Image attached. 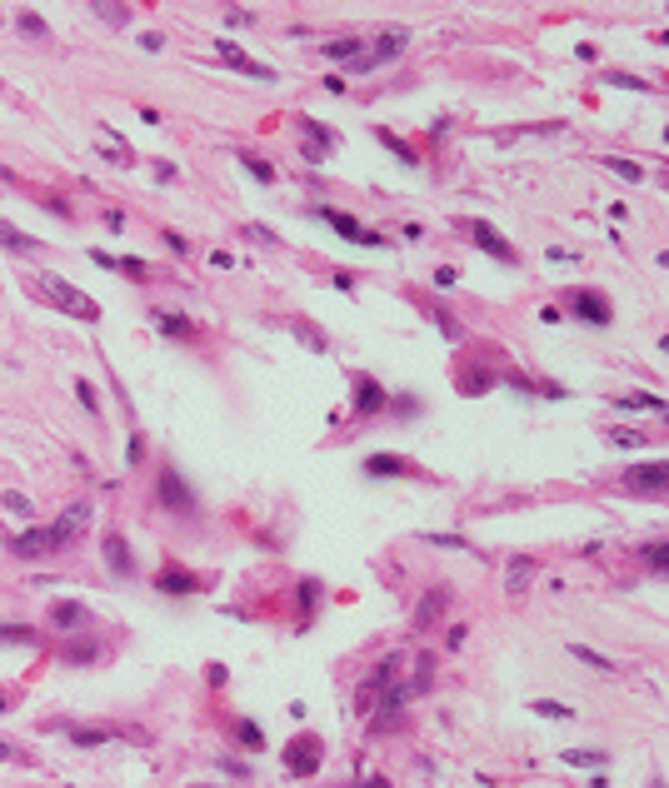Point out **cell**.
I'll return each mask as SVG.
<instances>
[{
    "label": "cell",
    "instance_id": "1",
    "mask_svg": "<svg viewBox=\"0 0 669 788\" xmlns=\"http://www.w3.org/2000/svg\"><path fill=\"white\" fill-rule=\"evenodd\" d=\"M315 220H325L340 240H350V245H365V250H375V245H385V235H375V230H365L360 220H350L345 210H330V205H315Z\"/></svg>",
    "mask_w": 669,
    "mask_h": 788
},
{
    "label": "cell",
    "instance_id": "33",
    "mask_svg": "<svg viewBox=\"0 0 669 788\" xmlns=\"http://www.w3.org/2000/svg\"><path fill=\"white\" fill-rule=\"evenodd\" d=\"M235 734H240V743H250V749H260V729H255V723H235Z\"/></svg>",
    "mask_w": 669,
    "mask_h": 788
},
{
    "label": "cell",
    "instance_id": "48",
    "mask_svg": "<svg viewBox=\"0 0 669 788\" xmlns=\"http://www.w3.org/2000/svg\"><path fill=\"white\" fill-rule=\"evenodd\" d=\"M610 85H630V90H644V80H635V75H610Z\"/></svg>",
    "mask_w": 669,
    "mask_h": 788
},
{
    "label": "cell",
    "instance_id": "45",
    "mask_svg": "<svg viewBox=\"0 0 669 788\" xmlns=\"http://www.w3.org/2000/svg\"><path fill=\"white\" fill-rule=\"evenodd\" d=\"M165 245H170L175 254H185V250H190V245H185V235H175V230H165Z\"/></svg>",
    "mask_w": 669,
    "mask_h": 788
},
{
    "label": "cell",
    "instance_id": "39",
    "mask_svg": "<svg viewBox=\"0 0 669 788\" xmlns=\"http://www.w3.org/2000/svg\"><path fill=\"white\" fill-rule=\"evenodd\" d=\"M120 270L130 274V280H145V270H150V265H145V260H120Z\"/></svg>",
    "mask_w": 669,
    "mask_h": 788
},
{
    "label": "cell",
    "instance_id": "23",
    "mask_svg": "<svg viewBox=\"0 0 669 788\" xmlns=\"http://www.w3.org/2000/svg\"><path fill=\"white\" fill-rule=\"evenodd\" d=\"M570 654H575V658H584V664H590V669H599V674H615V664H610V658H604V654H595V649H584V644H570Z\"/></svg>",
    "mask_w": 669,
    "mask_h": 788
},
{
    "label": "cell",
    "instance_id": "43",
    "mask_svg": "<svg viewBox=\"0 0 669 788\" xmlns=\"http://www.w3.org/2000/svg\"><path fill=\"white\" fill-rule=\"evenodd\" d=\"M90 260H95L100 270H120V260H110V254H106V250H90Z\"/></svg>",
    "mask_w": 669,
    "mask_h": 788
},
{
    "label": "cell",
    "instance_id": "46",
    "mask_svg": "<svg viewBox=\"0 0 669 788\" xmlns=\"http://www.w3.org/2000/svg\"><path fill=\"white\" fill-rule=\"evenodd\" d=\"M325 90L330 95H345V75H325Z\"/></svg>",
    "mask_w": 669,
    "mask_h": 788
},
{
    "label": "cell",
    "instance_id": "19",
    "mask_svg": "<svg viewBox=\"0 0 669 788\" xmlns=\"http://www.w3.org/2000/svg\"><path fill=\"white\" fill-rule=\"evenodd\" d=\"M155 589H165V594H190L195 589V574H180V569H165L160 579H155Z\"/></svg>",
    "mask_w": 669,
    "mask_h": 788
},
{
    "label": "cell",
    "instance_id": "32",
    "mask_svg": "<svg viewBox=\"0 0 669 788\" xmlns=\"http://www.w3.org/2000/svg\"><path fill=\"white\" fill-rule=\"evenodd\" d=\"M95 15L110 20V26H125V15H130V10H125V6H95Z\"/></svg>",
    "mask_w": 669,
    "mask_h": 788
},
{
    "label": "cell",
    "instance_id": "47",
    "mask_svg": "<svg viewBox=\"0 0 669 788\" xmlns=\"http://www.w3.org/2000/svg\"><path fill=\"white\" fill-rule=\"evenodd\" d=\"M220 763H225V774H235V778H245V774H250V769H245L240 758H220Z\"/></svg>",
    "mask_w": 669,
    "mask_h": 788
},
{
    "label": "cell",
    "instance_id": "38",
    "mask_svg": "<svg viewBox=\"0 0 669 788\" xmlns=\"http://www.w3.org/2000/svg\"><path fill=\"white\" fill-rule=\"evenodd\" d=\"M315 599H320V584H315V579L300 584V604H305V609H315Z\"/></svg>",
    "mask_w": 669,
    "mask_h": 788
},
{
    "label": "cell",
    "instance_id": "16",
    "mask_svg": "<svg viewBox=\"0 0 669 788\" xmlns=\"http://www.w3.org/2000/svg\"><path fill=\"white\" fill-rule=\"evenodd\" d=\"M360 50H365V40H360V35H345V40H325V55H330V60H360Z\"/></svg>",
    "mask_w": 669,
    "mask_h": 788
},
{
    "label": "cell",
    "instance_id": "9",
    "mask_svg": "<svg viewBox=\"0 0 669 788\" xmlns=\"http://www.w3.org/2000/svg\"><path fill=\"white\" fill-rule=\"evenodd\" d=\"M285 763H290V774H315L320 769V738H295L285 749Z\"/></svg>",
    "mask_w": 669,
    "mask_h": 788
},
{
    "label": "cell",
    "instance_id": "20",
    "mask_svg": "<svg viewBox=\"0 0 669 788\" xmlns=\"http://www.w3.org/2000/svg\"><path fill=\"white\" fill-rule=\"evenodd\" d=\"M490 385H495V374H490V370H479V365H470L465 374H459V390H465V394H485Z\"/></svg>",
    "mask_w": 669,
    "mask_h": 788
},
{
    "label": "cell",
    "instance_id": "26",
    "mask_svg": "<svg viewBox=\"0 0 669 788\" xmlns=\"http://www.w3.org/2000/svg\"><path fill=\"white\" fill-rule=\"evenodd\" d=\"M530 574H535V564H530V559H510V589L519 594V589L530 584Z\"/></svg>",
    "mask_w": 669,
    "mask_h": 788
},
{
    "label": "cell",
    "instance_id": "27",
    "mask_svg": "<svg viewBox=\"0 0 669 788\" xmlns=\"http://www.w3.org/2000/svg\"><path fill=\"white\" fill-rule=\"evenodd\" d=\"M0 644H35V629H26V624H6V629H0Z\"/></svg>",
    "mask_w": 669,
    "mask_h": 788
},
{
    "label": "cell",
    "instance_id": "15",
    "mask_svg": "<svg viewBox=\"0 0 669 788\" xmlns=\"http://www.w3.org/2000/svg\"><path fill=\"white\" fill-rule=\"evenodd\" d=\"M86 519H90V504H70V514H60L55 534H60V539H75L80 529H86Z\"/></svg>",
    "mask_w": 669,
    "mask_h": 788
},
{
    "label": "cell",
    "instance_id": "36",
    "mask_svg": "<svg viewBox=\"0 0 669 788\" xmlns=\"http://www.w3.org/2000/svg\"><path fill=\"white\" fill-rule=\"evenodd\" d=\"M644 559H650V569H664L669 564V549L664 544H650V549H644Z\"/></svg>",
    "mask_w": 669,
    "mask_h": 788
},
{
    "label": "cell",
    "instance_id": "24",
    "mask_svg": "<svg viewBox=\"0 0 669 788\" xmlns=\"http://www.w3.org/2000/svg\"><path fill=\"white\" fill-rule=\"evenodd\" d=\"M100 649L90 644V638H80V644H66V664H90Z\"/></svg>",
    "mask_w": 669,
    "mask_h": 788
},
{
    "label": "cell",
    "instance_id": "13",
    "mask_svg": "<svg viewBox=\"0 0 669 788\" xmlns=\"http://www.w3.org/2000/svg\"><path fill=\"white\" fill-rule=\"evenodd\" d=\"M375 140H380V145H385V150H390L395 160H400V165H410V170L420 165V155H415V150H410V145H405L400 135H395V130H385V125H375Z\"/></svg>",
    "mask_w": 669,
    "mask_h": 788
},
{
    "label": "cell",
    "instance_id": "29",
    "mask_svg": "<svg viewBox=\"0 0 669 788\" xmlns=\"http://www.w3.org/2000/svg\"><path fill=\"white\" fill-rule=\"evenodd\" d=\"M305 135H310V140H315V145H320V150H330V145H334V135L325 130V125H320V120H305Z\"/></svg>",
    "mask_w": 669,
    "mask_h": 788
},
{
    "label": "cell",
    "instance_id": "7",
    "mask_svg": "<svg viewBox=\"0 0 669 788\" xmlns=\"http://www.w3.org/2000/svg\"><path fill=\"white\" fill-rule=\"evenodd\" d=\"M215 50H220V60H225V65H235L240 75H250V80H275V70H270V65H260V60H250L240 46H235V40H215Z\"/></svg>",
    "mask_w": 669,
    "mask_h": 788
},
{
    "label": "cell",
    "instance_id": "49",
    "mask_svg": "<svg viewBox=\"0 0 669 788\" xmlns=\"http://www.w3.org/2000/svg\"><path fill=\"white\" fill-rule=\"evenodd\" d=\"M0 758H10V743H0Z\"/></svg>",
    "mask_w": 669,
    "mask_h": 788
},
{
    "label": "cell",
    "instance_id": "31",
    "mask_svg": "<svg viewBox=\"0 0 669 788\" xmlns=\"http://www.w3.org/2000/svg\"><path fill=\"white\" fill-rule=\"evenodd\" d=\"M430 669H435V658L425 654V658H420V664H415V689H430V678H435Z\"/></svg>",
    "mask_w": 669,
    "mask_h": 788
},
{
    "label": "cell",
    "instance_id": "8",
    "mask_svg": "<svg viewBox=\"0 0 669 788\" xmlns=\"http://www.w3.org/2000/svg\"><path fill=\"white\" fill-rule=\"evenodd\" d=\"M575 314H579V319H590V325H599V330H604V325L615 319L610 300H604L599 290H579V294H575Z\"/></svg>",
    "mask_w": 669,
    "mask_h": 788
},
{
    "label": "cell",
    "instance_id": "14",
    "mask_svg": "<svg viewBox=\"0 0 669 788\" xmlns=\"http://www.w3.org/2000/svg\"><path fill=\"white\" fill-rule=\"evenodd\" d=\"M150 319H155V325H160L165 334H170V339H190V334H195V325H190L185 314H165V310H150Z\"/></svg>",
    "mask_w": 669,
    "mask_h": 788
},
{
    "label": "cell",
    "instance_id": "11",
    "mask_svg": "<svg viewBox=\"0 0 669 788\" xmlns=\"http://www.w3.org/2000/svg\"><path fill=\"white\" fill-rule=\"evenodd\" d=\"M445 604H450V589H430V599L420 604V609H415V629H430L435 619H440V614H445Z\"/></svg>",
    "mask_w": 669,
    "mask_h": 788
},
{
    "label": "cell",
    "instance_id": "25",
    "mask_svg": "<svg viewBox=\"0 0 669 788\" xmlns=\"http://www.w3.org/2000/svg\"><path fill=\"white\" fill-rule=\"evenodd\" d=\"M604 165H610V170H615V175H624V180H630V185H639V175H644V170H639L635 160H619V155H604Z\"/></svg>",
    "mask_w": 669,
    "mask_h": 788
},
{
    "label": "cell",
    "instance_id": "30",
    "mask_svg": "<svg viewBox=\"0 0 669 788\" xmlns=\"http://www.w3.org/2000/svg\"><path fill=\"white\" fill-rule=\"evenodd\" d=\"M6 509H10V514H20V519H30V514H35V509H30V499H26V494H15V489L6 494Z\"/></svg>",
    "mask_w": 669,
    "mask_h": 788
},
{
    "label": "cell",
    "instance_id": "42",
    "mask_svg": "<svg viewBox=\"0 0 669 788\" xmlns=\"http://www.w3.org/2000/svg\"><path fill=\"white\" fill-rule=\"evenodd\" d=\"M455 280H459V274H455V270H450V265H440V270H435V285H440V290H450V285H455Z\"/></svg>",
    "mask_w": 669,
    "mask_h": 788
},
{
    "label": "cell",
    "instance_id": "44",
    "mask_svg": "<svg viewBox=\"0 0 669 788\" xmlns=\"http://www.w3.org/2000/svg\"><path fill=\"white\" fill-rule=\"evenodd\" d=\"M75 394H80V404H86V410H95V390L86 385V379H80V385H75Z\"/></svg>",
    "mask_w": 669,
    "mask_h": 788
},
{
    "label": "cell",
    "instance_id": "12",
    "mask_svg": "<svg viewBox=\"0 0 669 788\" xmlns=\"http://www.w3.org/2000/svg\"><path fill=\"white\" fill-rule=\"evenodd\" d=\"M365 474L370 479H400V474H410V464L400 454H375V459H365Z\"/></svg>",
    "mask_w": 669,
    "mask_h": 788
},
{
    "label": "cell",
    "instance_id": "2",
    "mask_svg": "<svg viewBox=\"0 0 669 788\" xmlns=\"http://www.w3.org/2000/svg\"><path fill=\"white\" fill-rule=\"evenodd\" d=\"M46 290L55 294V305H60V310H70L75 319H100V305L90 300V294H80L70 280H60V274H46Z\"/></svg>",
    "mask_w": 669,
    "mask_h": 788
},
{
    "label": "cell",
    "instance_id": "17",
    "mask_svg": "<svg viewBox=\"0 0 669 788\" xmlns=\"http://www.w3.org/2000/svg\"><path fill=\"white\" fill-rule=\"evenodd\" d=\"M106 559H110L115 574H135V564H130V554H125V539L120 534H106Z\"/></svg>",
    "mask_w": 669,
    "mask_h": 788
},
{
    "label": "cell",
    "instance_id": "4",
    "mask_svg": "<svg viewBox=\"0 0 669 788\" xmlns=\"http://www.w3.org/2000/svg\"><path fill=\"white\" fill-rule=\"evenodd\" d=\"M470 235H475V245L490 254V260H499V265H519V254H515V245L505 240V235H495V225H485V220H470Z\"/></svg>",
    "mask_w": 669,
    "mask_h": 788
},
{
    "label": "cell",
    "instance_id": "21",
    "mask_svg": "<svg viewBox=\"0 0 669 788\" xmlns=\"http://www.w3.org/2000/svg\"><path fill=\"white\" fill-rule=\"evenodd\" d=\"M240 165H245V175H250V180H260V185L275 180V165L260 160V155H250V150H240Z\"/></svg>",
    "mask_w": 669,
    "mask_h": 788
},
{
    "label": "cell",
    "instance_id": "10",
    "mask_svg": "<svg viewBox=\"0 0 669 788\" xmlns=\"http://www.w3.org/2000/svg\"><path fill=\"white\" fill-rule=\"evenodd\" d=\"M375 410H385V390L380 385H375V379L370 374H360V379H355V414H375Z\"/></svg>",
    "mask_w": 669,
    "mask_h": 788
},
{
    "label": "cell",
    "instance_id": "5",
    "mask_svg": "<svg viewBox=\"0 0 669 788\" xmlns=\"http://www.w3.org/2000/svg\"><path fill=\"white\" fill-rule=\"evenodd\" d=\"M664 484H669V469H664L659 459L624 469V489H635V494H664Z\"/></svg>",
    "mask_w": 669,
    "mask_h": 788
},
{
    "label": "cell",
    "instance_id": "35",
    "mask_svg": "<svg viewBox=\"0 0 669 788\" xmlns=\"http://www.w3.org/2000/svg\"><path fill=\"white\" fill-rule=\"evenodd\" d=\"M539 714H545V718H570V709H564V704H555V698H539V704H535Z\"/></svg>",
    "mask_w": 669,
    "mask_h": 788
},
{
    "label": "cell",
    "instance_id": "34",
    "mask_svg": "<svg viewBox=\"0 0 669 788\" xmlns=\"http://www.w3.org/2000/svg\"><path fill=\"white\" fill-rule=\"evenodd\" d=\"M435 325H440L450 339H459V330H455V319H450V310H445V305H435Z\"/></svg>",
    "mask_w": 669,
    "mask_h": 788
},
{
    "label": "cell",
    "instance_id": "40",
    "mask_svg": "<svg viewBox=\"0 0 669 788\" xmlns=\"http://www.w3.org/2000/svg\"><path fill=\"white\" fill-rule=\"evenodd\" d=\"M564 763H604V754H579V749H570V754H564Z\"/></svg>",
    "mask_w": 669,
    "mask_h": 788
},
{
    "label": "cell",
    "instance_id": "22",
    "mask_svg": "<svg viewBox=\"0 0 669 788\" xmlns=\"http://www.w3.org/2000/svg\"><path fill=\"white\" fill-rule=\"evenodd\" d=\"M0 245H6V250H35V240H30V235H20V230L6 225V220H0Z\"/></svg>",
    "mask_w": 669,
    "mask_h": 788
},
{
    "label": "cell",
    "instance_id": "41",
    "mask_svg": "<svg viewBox=\"0 0 669 788\" xmlns=\"http://www.w3.org/2000/svg\"><path fill=\"white\" fill-rule=\"evenodd\" d=\"M20 30H26V35H46V26H40V15H20Z\"/></svg>",
    "mask_w": 669,
    "mask_h": 788
},
{
    "label": "cell",
    "instance_id": "6",
    "mask_svg": "<svg viewBox=\"0 0 669 788\" xmlns=\"http://www.w3.org/2000/svg\"><path fill=\"white\" fill-rule=\"evenodd\" d=\"M55 549H66V539L55 529H26L20 539H10V554H20V559H40V554H55Z\"/></svg>",
    "mask_w": 669,
    "mask_h": 788
},
{
    "label": "cell",
    "instance_id": "28",
    "mask_svg": "<svg viewBox=\"0 0 669 788\" xmlns=\"http://www.w3.org/2000/svg\"><path fill=\"white\" fill-rule=\"evenodd\" d=\"M106 738H110L106 729H75V734H70V743H80V749H100Z\"/></svg>",
    "mask_w": 669,
    "mask_h": 788
},
{
    "label": "cell",
    "instance_id": "18",
    "mask_svg": "<svg viewBox=\"0 0 669 788\" xmlns=\"http://www.w3.org/2000/svg\"><path fill=\"white\" fill-rule=\"evenodd\" d=\"M50 619H55L60 629H75V624H90V609H86V604H55Z\"/></svg>",
    "mask_w": 669,
    "mask_h": 788
},
{
    "label": "cell",
    "instance_id": "3",
    "mask_svg": "<svg viewBox=\"0 0 669 788\" xmlns=\"http://www.w3.org/2000/svg\"><path fill=\"white\" fill-rule=\"evenodd\" d=\"M155 499H160V509H170V514H190L195 509V494H190V484L180 479V469H160Z\"/></svg>",
    "mask_w": 669,
    "mask_h": 788
},
{
    "label": "cell",
    "instance_id": "37",
    "mask_svg": "<svg viewBox=\"0 0 669 788\" xmlns=\"http://www.w3.org/2000/svg\"><path fill=\"white\" fill-rule=\"evenodd\" d=\"M425 544H440V549H470L465 539H455V534H425Z\"/></svg>",
    "mask_w": 669,
    "mask_h": 788
}]
</instances>
